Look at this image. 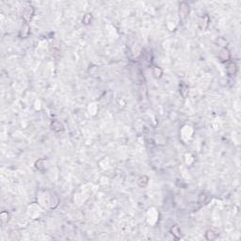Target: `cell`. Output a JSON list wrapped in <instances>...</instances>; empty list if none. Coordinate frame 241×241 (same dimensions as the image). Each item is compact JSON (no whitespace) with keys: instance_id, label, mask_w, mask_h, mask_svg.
Returning <instances> with one entry per match:
<instances>
[{"instance_id":"12","label":"cell","mask_w":241,"mask_h":241,"mask_svg":"<svg viewBox=\"0 0 241 241\" xmlns=\"http://www.w3.org/2000/svg\"><path fill=\"white\" fill-rule=\"evenodd\" d=\"M171 232H172V234H173V237H175L176 238H180L181 237V231H180V228L178 227V226H173L172 228V230H171Z\"/></svg>"},{"instance_id":"1","label":"cell","mask_w":241,"mask_h":241,"mask_svg":"<svg viewBox=\"0 0 241 241\" xmlns=\"http://www.w3.org/2000/svg\"><path fill=\"white\" fill-rule=\"evenodd\" d=\"M218 58L221 59V62H227L231 59V53H230L229 49L226 47H223L221 49L220 53H218Z\"/></svg>"},{"instance_id":"9","label":"cell","mask_w":241,"mask_h":241,"mask_svg":"<svg viewBox=\"0 0 241 241\" xmlns=\"http://www.w3.org/2000/svg\"><path fill=\"white\" fill-rule=\"evenodd\" d=\"M30 33V28H29V26L26 24L23 27H22V29L20 31V36L21 37H23V38H26L29 35Z\"/></svg>"},{"instance_id":"11","label":"cell","mask_w":241,"mask_h":241,"mask_svg":"<svg viewBox=\"0 0 241 241\" xmlns=\"http://www.w3.org/2000/svg\"><path fill=\"white\" fill-rule=\"evenodd\" d=\"M91 21H92V14L88 12L84 15L83 19H82V23L84 25H90L91 23Z\"/></svg>"},{"instance_id":"13","label":"cell","mask_w":241,"mask_h":241,"mask_svg":"<svg viewBox=\"0 0 241 241\" xmlns=\"http://www.w3.org/2000/svg\"><path fill=\"white\" fill-rule=\"evenodd\" d=\"M153 74H154L156 77L159 78L163 74V70L160 67H155L154 69H153Z\"/></svg>"},{"instance_id":"7","label":"cell","mask_w":241,"mask_h":241,"mask_svg":"<svg viewBox=\"0 0 241 241\" xmlns=\"http://www.w3.org/2000/svg\"><path fill=\"white\" fill-rule=\"evenodd\" d=\"M51 128L55 132H60V131L63 130L64 127H63V124L60 122H58V120H54L51 123Z\"/></svg>"},{"instance_id":"5","label":"cell","mask_w":241,"mask_h":241,"mask_svg":"<svg viewBox=\"0 0 241 241\" xmlns=\"http://www.w3.org/2000/svg\"><path fill=\"white\" fill-rule=\"evenodd\" d=\"M218 232H216L215 230H213V229L207 230L205 233V237L207 240H215L218 237Z\"/></svg>"},{"instance_id":"3","label":"cell","mask_w":241,"mask_h":241,"mask_svg":"<svg viewBox=\"0 0 241 241\" xmlns=\"http://www.w3.org/2000/svg\"><path fill=\"white\" fill-rule=\"evenodd\" d=\"M226 70H227V73L230 76H234L237 72V64H235V62L231 61L228 63Z\"/></svg>"},{"instance_id":"14","label":"cell","mask_w":241,"mask_h":241,"mask_svg":"<svg viewBox=\"0 0 241 241\" xmlns=\"http://www.w3.org/2000/svg\"><path fill=\"white\" fill-rule=\"evenodd\" d=\"M208 202V196L206 194H201L199 196V200H198V202L200 204H206Z\"/></svg>"},{"instance_id":"15","label":"cell","mask_w":241,"mask_h":241,"mask_svg":"<svg viewBox=\"0 0 241 241\" xmlns=\"http://www.w3.org/2000/svg\"><path fill=\"white\" fill-rule=\"evenodd\" d=\"M0 218H1V221L3 223H6L9 221V213L8 212H2L1 215H0Z\"/></svg>"},{"instance_id":"8","label":"cell","mask_w":241,"mask_h":241,"mask_svg":"<svg viewBox=\"0 0 241 241\" xmlns=\"http://www.w3.org/2000/svg\"><path fill=\"white\" fill-rule=\"evenodd\" d=\"M46 160L45 159H39L36 163H35V167L37 169H39L41 172H43L46 169V167H45V164H46Z\"/></svg>"},{"instance_id":"2","label":"cell","mask_w":241,"mask_h":241,"mask_svg":"<svg viewBox=\"0 0 241 241\" xmlns=\"http://www.w3.org/2000/svg\"><path fill=\"white\" fill-rule=\"evenodd\" d=\"M34 14V8L32 6H27L23 12V18L26 21V23L27 24L28 22L31 20V18L33 17Z\"/></svg>"},{"instance_id":"6","label":"cell","mask_w":241,"mask_h":241,"mask_svg":"<svg viewBox=\"0 0 241 241\" xmlns=\"http://www.w3.org/2000/svg\"><path fill=\"white\" fill-rule=\"evenodd\" d=\"M188 90H189L188 86L185 84V82H181V84H180V93H181V95H182L184 98H185V97L188 96Z\"/></svg>"},{"instance_id":"10","label":"cell","mask_w":241,"mask_h":241,"mask_svg":"<svg viewBox=\"0 0 241 241\" xmlns=\"http://www.w3.org/2000/svg\"><path fill=\"white\" fill-rule=\"evenodd\" d=\"M148 182H149V178H148L146 175H143V176H140L138 180V185H139L140 188H144L147 185Z\"/></svg>"},{"instance_id":"4","label":"cell","mask_w":241,"mask_h":241,"mask_svg":"<svg viewBox=\"0 0 241 241\" xmlns=\"http://www.w3.org/2000/svg\"><path fill=\"white\" fill-rule=\"evenodd\" d=\"M189 13V6L187 4L183 2L182 4L180 5V16L182 18H185Z\"/></svg>"}]
</instances>
